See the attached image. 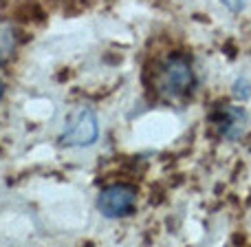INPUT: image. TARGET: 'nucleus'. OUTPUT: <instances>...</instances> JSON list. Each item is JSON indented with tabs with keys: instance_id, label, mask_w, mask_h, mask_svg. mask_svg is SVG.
<instances>
[{
	"instance_id": "obj_6",
	"label": "nucleus",
	"mask_w": 251,
	"mask_h": 247,
	"mask_svg": "<svg viewBox=\"0 0 251 247\" xmlns=\"http://www.w3.org/2000/svg\"><path fill=\"white\" fill-rule=\"evenodd\" d=\"M231 93H234L236 100L247 102L249 97H251V84H249L245 78H238V80L234 82V88H231Z\"/></svg>"
},
{
	"instance_id": "obj_5",
	"label": "nucleus",
	"mask_w": 251,
	"mask_h": 247,
	"mask_svg": "<svg viewBox=\"0 0 251 247\" xmlns=\"http://www.w3.org/2000/svg\"><path fill=\"white\" fill-rule=\"evenodd\" d=\"M16 31L7 22H0V66L11 60L13 51H16Z\"/></svg>"
},
{
	"instance_id": "obj_1",
	"label": "nucleus",
	"mask_w": 251,
	"mask_h": 247,
	"mask_svg": "<svg viewBox=\"0 0 251 247\" xmlns=\"http://www.w3.org/2000/svg\"><path fill=\"white\" fill-rule=\"evenodd\" d=\"M156 88L168 100H183L196 88V75L190 60L181 53L170 55L156 73Z\"/></svg>"
},
{
	"instance_id": "obj_8",
	"label": "nucleus",
	"mask_w": 251,
	"mask_h": 247,
	"mask_svg": "<svg viewBox=\"0 0 251 247\" xmlns=\"http://www.w3.org/2000/svg\"><path fill=\"white\" fill-rule=\"evenodd\" d=\"M2 95H4V82L0 80V100H2Z\"/></svg>"
},
{
	"instance_id": "obj_3",
	"label": "nucleus",
	"mask_w": 251,
	"mask_h": 247,
	"mask_svg": "<svg viewBox=\"0 0 251 247\" xmlns=\"http://www.w3.org/2000/svg\"><path fill=\"white\" fill-rule=\"evenodd\" d=\"M137 205V190L128 183H113L106 186L97 196V208L106 219H124L134 212Z\"/></svg>"
},
{
	"instance_id": "obj_4",
	"label": "nucleus",
	"mask_w": 251,
	"mask_h": 247,
	"mask_svg": "<svg viewBox=\"0 0 251 247\" xmlns=\"http://www.w3.org/2000/svg\"><path fill=\"white\" fill-rule=\"evenodd\" d=\"M247 122H249V117L240 106L221 104L212 113V124H216L221 137L229 139V141H236V139L243 137L245 130H247Z\"/></svg>"
},
{
	"instance_id": "obj_7",
	"label": "nucleus",
	"mask_w": 251,
	"mask_h": 247,
	"mask_svg": "<svg viewBox=\"0 0 251 247\" xmlns=\"http://www.w3.org/2000/svg\"><path fill=\"white\" fill-rule=\"evenodd\" d=\"M223 2H225L229 9H234V11H240V9L245 7V0H223Z\"/></svg>"
},
{
	"instance_id": "obj_2",
	"label": "nucleus",
	"mask_w": 251,
	"mask_h": 247,
	"mask_svg": "<svg viewBox=\"0 0 251 247\" xmlns=\"http://www.w3.org/2000/svg\"><path fill=\"white\" fill-rule=\"evenodd\" d=\"M97 135H100V122L93 109L88 106H79L66 119V126L60 135V143L69 148H84L95 143Z\"/></svg>"
}]
</instances>
